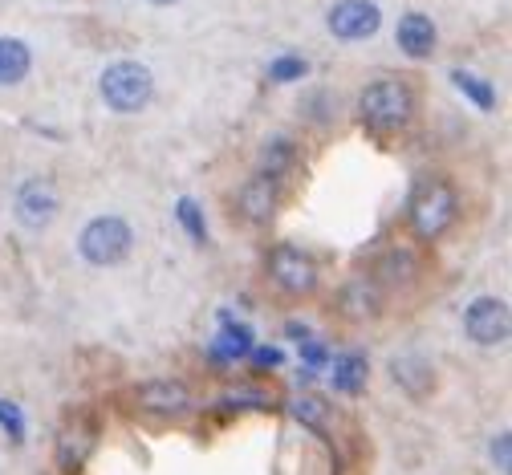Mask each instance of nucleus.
Returning <instances> with one entry per match:
<instances>
[{
  "instance_id": "nucleus-1",
  "label": "nucleus",
  "mask_w": 512,
  "mask_h": 475,
  "mask_svg": "<svg viewBox=\"0 0 512 475\" xmlns=\"http://www.w3.org/2000/svg\"><path fill=\"white\" fill-rule=\"evenodd\" d=\"M456 216H460V199H456V187L447 179L419 183L411 203H407V224L419 240H439L447 228L456 224Z\"/></svg>"
},
{
  "instance_id": "nucleus-2",
  "label": "nucleus",
  "mask_w": 512,
  "mask_h": 475,
  "mask_svg": "<svg viewBox=\"0 0 512 475\" xmlns=\"http://www.w3.org/2000/svg\"><path fill=\"white\" fill-rule=\"evenodd\" d=\"M358 114L374 130H403L415 114V94L399 78H374L358 94Z\"/></svg>"
},
{
  "instance_id": "nucleus-3",
  "label": "nucleus",
  "mask_w": 512,
  "mask_h": 475,
  "mask_svg": "<svg viewBox=\"0 0 512 475\" xmlns=\"http://www.w3.org/2000/svg\"><path fill=\"white\" fill-rule=\"evenodd\" d=\"M98 90L114 114H139L155 98V78L143 61H114L102 70Z\"/></svg>"
},
{
  "instance_id": "nucleus-4",
  "label": "nucleus",
  "mask_w": 512,
  "mask_h": 475,
  "mask_svg": "<svg viewBox=\"0 0 512 475\" xmlns=\"http://www.w3.org/2000/svg\"><path fill=\"white\" fill-rule=\"evenodd\" d=\"M135 248V228L122 216H94L82 232H78V252L86 264L94 268H114L131 256Z\"/></svg>"
},
{
  "instance_id": "nucleus-5",
  "label": "nucleus",
  "mask_w": 512,
  "mask_h": 475,
  "mask_svg": "<svg viewBox=\"0 0 512 475\" xmlns=\"http://www.w3.org/2000/svg\"><path fill=\"white\" fill-rule=\"evenodd\" d=\"M265 273L289 297H305V293L317 289V281H322V268H317V260L305 248H297V244H277L269 252V260H265Z\"/></svg>"
},
{
  "instance_id": "nucleus-6",
  "label": "nucleus",
  "mask_w": 512,
  "mask_h": 475,
  "mask_svg": "<svg viewBox=\"0 0 512 475\" xmlns=\"http://www.w3.org/2000/svg\"><path fill=\"white\" fill-rule=\"evenodd\" d=\"M464 333H468V342L480 346V350H500L508 342V333H512V313L500 297H476L468 301L464 309Z\"/></svg>"
},
{
  "instance_id": "nucleus-7",
  "label": "nucleus",
  "mask_w": 512,
  "mask_h": 475,
  "mask_svg": "<svg viewBox=\"0 0 512 475\" xmlns=\"http://www.w3.org/2000/svg\"><path fill=\"white\" fill-rule=\"evenodd\" d=\"M57 212H61V199H57L53 183L29 179V183L17 187V195H13V216H17V224H21L25 232H45Z\"/></svg>"
},
{
  "instance_id": "nucleus-8",
  "label": "nucleus",
  "mask_w": 512,
  "mask_h": 475,
  "mask_svg": "<svg viewBox=\"0 0 512 475\" xmlns=\"http://www.w3.org/2000/svg\"><path fill=\"white\" fill-rule=\"evenodd\" d=\"M326 25L338 41H366L382 29V9L374 0H338L326 17Z\"/></svg>"
},
{
  "instance_id": "nucleus-9",
  "label": "nucleus",
  "mask_w": 512,
  "mask_h": 475,
  "mask_svg": "<svg viewBox=\"0 0 512 475\" xmlns=\"http://www.w3.org/2000/svg\"><path fill=\"white\" fill-rule=\"evenodd\" d=\"M277 208H281V179L261 175V171H256V175L240 187V195H236V212H240V220H248V224H269V220L277 216Z\"/></svg>"
},
{
  "instance_id": "nucleus-10",
  "label": "nucleus",
  "mask_w": 512,
  "mask_h": 475,
  "mask_svg": "<svg viewBox=\"0 0 512 475\" xmlns=\"http://www.w3.org/2000/svg\"><path fill=\"white\" fill-rule=\"evenodd\" d=\"M135 402L151 415H179L191 406V390L179 378H151L135 390Z\"/></svg>"
},
{
  "instance_id": "nucleus-11",
  "label": "nucleus",
  "mask_w": 512,
  "mask_h": 475,
  "mask_svg": "<svg viewBox=\"0 0 512 475\" xmlns=\"http://www.w3.org/2000/svg\"><path fill=\"white\" fill-rule=\"evenodd\" d=\"M252 346H256L252 329L244 321H236L228 309H220V337L212 342V358L216 362H240L252 354Z\"/></svg>"
},
{
  "instance_id": "nucleus-12",
  "label": "nucleus",
  "mask_w": 512,
  "mask_h": 475,
  "mask_svg": "<svg viewBox=\"0 0 512 475\" xmlns=\"http://www.w3.org/2000/svg\"><path fill=\"white\" fill-rule=\"evenodd\" d=\"M395 41H399V49H403L407 57L423 61V57L435 53L439 33H435V21H431L427 13H407V17L399 21V29H395Z\"/></svg>"
},
{
  "instance_id": "nucleus-13",
  "label": "nucleus",
  "mask_w": 512,
  "mask_h": 475,
  "mask_svg": "<svg viewBox=\"0 0 512 475\" xmlns=\"http://www.w3.org/2000/svg\"><path fill=\"white\" fill-rule=\"evenodd\" d=\"M391 378H395L407 394H415V398H423V394L435 386L431 362H427L423 354H415V350H407V354H399V358L391 362Z\"/></svg>"
},
{
  "instance_id": "nucleus-14",
  "label": "nucleus",
  "mask_w": 512,
  "mask_h": 475,
  "mask_svg": "<svg viewBox=\"0 0 512 475\" xmlns=\"http://www.w3.org/2000/svg\"><path fill=\"white\" fill-rule=\"evenodd\" d=\"M33 70V49L17 37H0V86H17Z\"/></svg>"
},
{
  "instance_id": "nucleus-15",
  "label": "nucleus",
  "mask_w": 512,
  "mask_h": 475,
  "mask_svg": "<svg viewBox=\"0 0 512 475\" xmlns=\"http://www.w3.org/2000/svg\"><path fill=\"white\" fill-rule=\"evenodd\" d=\"M378 305H382V289H378L374 281H350V285L342 289V297H338L342 317H354V321L374 317V313H378Z\"/></svg>"
},
{
  "instance_id": "nucleus-16",
  "label": "nucleus",
  "mask_w": 512,
  "mask_h": 475,
  "mask_svg": "<svg viewBox=\"0 0 512 475\" xmlns=\"http://www.w3.org/2000/svg\"><path fill=\"white\" fill-rule=\"evenodd\" d=\"M366 378H370V366H366V358L358 350L354 354H342L334 362V390L338 394H362Z\"/></svg>"
},
{
  "instance_id": "nucleus-17",
  "label": "nucleus",
  "mask_w": 512,
  "mask_h": 475,
  "mask_svg": "<svg viewBox=\"0 0 512 475\" xmlns=\"http://www.w3.org/2000/svg\"><path fill=\"white\" fill-rule=\"evenodd\" d=\"M293 159H297V147H293L289 139H269L265 151H261V163H256V171H261V175H273V179L285 183Z\"/></svg>"
},
{
  "instance_id": "nucleus-18",
  "label": "nucleus",
  "mask_w": 512,
  "mask_h": 475,
  "mask_svg": "<svg viewBox=\"0 0 512 475\" xmlns=\"http://www.w3.org/2000/svg\"><path fill=\"white\" fill-rule=\"evenodd\" d=\"M175 216H179V228L191 236V244H208V224H204V212H200V203L196 199H179L175 203Z\"/></svg>"
},
{
  "instance_id": "nucleus-19",
  "label": "nucleus",
  "mask_w": 512,
  "mask_h": 475,
  "mask_svg": "<svg viewBox=\"0 0 512 475\" xmlns=\"http://www.w3.org/2000/svg\"><path fill=\"white\" fill-rule=\"evenodd\" d=\"M86 455H90V435H74V431L61 435V443H57V463H61V467L78 471Z\"/></svg>"
},
{
  "instance_id": "nucleus-20",
  "label": "nucleus",
  "mask_w": 512,
  "mask_h": 475,
  "mask_svg": "<svg viewBox=\"0 0 512 475\" xmlns=\"http://www.w3.org/2000/svg\"><path fill=\"white\" fill-rule=\"evenodd\" d=\"M452 82H456L480 110H492V106H496V94H492V86H488L484 78H476V74H468V70H452Z\"/></svg>"
},
{
  "instance_id": "nucleus-21",
  "label": "nucleus",
  "mask_w": 512,
  "mask_h": 475,
  "mask_svg": "<svg viewBox=\"0 0 512 475\" xmlns=\"http://www.w3.org/2000/svg\"><path fill=\"white\" fill-rule=\"evenodd\" d=\"M382 281H395V285H407L415 281V256L407 248H395L387 256V264H382Z\"/></svg>"
},
{
  "instance_id": "nucleus-22",
  "label": "nucleus",
  "mask_w": 512,
  "mask_h": 475,
  "mask_svg": "<svg viewBox=\"0 0 512 475\" xmlns=\"http://www.w3.org/2000/svg\"><path fill=\"white\" fill-rule=\"evenodd\" d=\"M309 74V65L301 61V57H277L273 65H269V78L273 82H301Z\"/></svg>"
},
{
  "instance_id": "nucleus-23",
  "label": "nucleus",
  "mask_w": 512,
  "mask_h": 475,
  "mask_svg": "<svg viewBox=\"0 0 512 475\" xmlns=\"http://www.w3.org/2000/svg\"><path fill=\"white\" fill-rule=\"evenodd\" d=\"M220 406H240V411H252V406H273V398L265 394V390H244V394H232V398H224Z\"/></svg>"
},
{
  "instance_id": "nucleus-24",
  "label": "nucleus",
  "mask_w": 512,
  "mask_h": 475,
  "mask_svg": "<svg viewBox=\"0 0 512 475\" xmlns=\"http://www.w3.org/2000/svg\"><path fill=\"white\" fill-rule=\"evenodd\" d=\"M301 358H305V370H322L330 362V350L322 342H313V337H305V342H301Z\"/></svg>"
},
{
  "instance_id": "nucleus-25",
  "label": "nucleus",
  "mask_w": 512,
  "mask_h": 475,
  "mask_svg": "<svg viewBox=\"0 0 512 475\" xmlns=\"http://www.w3.org/2000/svg\"><path fill=\"white\" fill-rule=\"evenodd\" d=\"M0 427H5L13 439H21L25 435V419H21V411L13 402H0Z\"/></svg>"
},
{
  "instance_id": "nucleus-26",
  "label": "nucleus",
  "mask_w": 512,
  "mask_h": 475,
  "mask_svg": "<svg viewBox=\"0 0 512 475\" xmlns=\"http://www.w3.org/2000/svg\"><path fill=\"white\" fill-rule=\"evenodd\" d=\"M492 459L500 471H512V435H496L492 439Z\"/></svg>"
},
{
  "instance_id": "nucleus-27",
  "label": "nucleus",
  "mask_w": 512,
  "mask_h": 475,
  "mask_svg": "<svg viewBox=\"0 0 512 475\" xmlns=\"http://www.w3.org/2000/svg\"><path fill=\"white\" fill-rule=\"evenodd\" d=\"M248 358H252L256 366H265V370L285 362V354H281V350H269V346H252V354H248Z\"/></svg>"
},
{
  "instance_id": "nucleus-28",
  "label": "nucleus",
  "mask_w": 512,
  "mask_h": 475,
  "mask_svg": "<svg viewBox=\"0 0 512 475\" xmlns=\"http://www.w3.org/2000/svg\"><path fill=\"white\" fill-rule=\"evenodd\" d=\"M322 411H326V406L317 402V398H301V402H297V415L309 419V423H313V419H322Z\"/></svg>"
},
{
  "instance_id": "nucleus-29",
  "label": "nucleus",
  "mask_w": 512,
  "mask_h": 475,
  "mask_svg": "<svg viewBox=\"0 0 512 475\" xmlns=\"http://www.w3.org/2000/svg\"><path fill=\"white\" fill-rule=\"evenodd\" d=\"M147 5H159V9H167V5H179V0H147Z\"/></svg>"
}]
</instances>
